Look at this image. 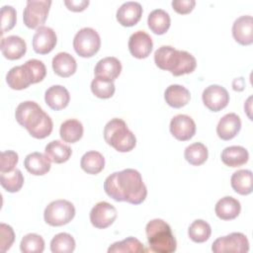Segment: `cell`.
Wrapping results in <instances>:
<instances>
[{"mask_svg":"<svg viewBox=\"0 0 253 253\" xmlns=\"http://www.w3.org/2000/svg\"><path fill=\"white\" fill-rule=\"evenodd\" d=\"M149 249L156 253H172L176 251L177 242L170 225L160 218L150 220L145 227Z\"/></svg>","mask_w":253,"mask_h":253,"instance_id":"cell-4","label":"cell"},{"mask_svg":"<svg viewBox=\"0 0 253 253\" xmlns=\"http://www.w3.org/2000/svg\"><path fill=\"white\" fill-rule=\"evenodd\" d=\"M252 183V172L247 169H241L234 172L230 178L232 189L240 195L251 194Z\"/></svg>","mask_w":253,"mask_h":253,"instance_id":"cell-30","label":"cell"},{"mask_svg":"<svg viewBox=\"0 0 253 253\" xmlns=\"http://www.w3.org/2000/svg\"><path fill=\"white\" fill-rule=\"evenodd\" d=\"M142 15V7L138 2L127 1L117 10V20L124 27H132L138 23Z\"/></svg>","mask_w":253,"mask_h":253,"instance_id":"cell-17","label":"cell"},{"mask_svg":"<svg viewBox=\"0 0 253 253\" xmlns=\"http://www.w3.org/2000/svg\"><path fill=\"white\" fill-rule=\"evenodd\" d=\"M57 42L55 32L45 26H42L37 29L33 37V48L37 53L46 54L50 52Z\"/></svg>","mask_w":253,"mask_h":253,"instance_id":"cell-14","label":"cell"},{"mask_svg":"<svg viewBox=\"0 0 253 253\" xmlns=\"http://www.w3.org/2000/svg\"><path fill=\"white\" fill-rule=\"evenodd\" d=\"M232 36L234 40L242 44L249 45L253 42V18L249 15L240 16L232 25Z\"/></svg>","mask_w":253,"mask_h":253,"instance_id":"cell-16","label":"cell"},{"mask_svg":"<svg viewBox=\"0 0 253 253\" xmlns=\"http://www.w3.org/2000/svg\"><path fill=\"white\" fill-rule=\"evenodd\" d=\"M232 86H233V89L236 90V91H242L244 89V79L242 77L240 78H236L233 80V83H232Z\"/></svg>","mask_w":253,"mask_h":253,"instance_id":"cell-45","label":"cell"},{"mask_svg":"<svg viewBox=\"0 0 253 253\" xmlns=\"http://www.w3.org/2000/svg\"><path fill=\"white\" fill-rule=\"evenodd\" d=\"M6 82L11 89L22 90L34 84V77L29 66L25 63L12 67L6 75Z\"/></svg>","mask_w":253,"mask_h":253,"instance_id":"cell-15","label":"cell"},{"mask_svg":"<svg viewBox=\"0 0 253 253\" xmlns=\"http://www.w3.org/2000/svg\"><path fill=\"white\" fill-rule=\"evenodd\" d=\"M185 159L194 166L204 164L209 156L207 146L202 142H195L186 147L184 151Z\"/></svg>","mask_w":253,"mask_h":253,"instance_id":"cell-33","label":"cell"},{"mask_svg":"<svg viewBox=\"0 0 253 253\" xmlns=\"http://www.w3.org/2000/svg\"><path fill=\"white\" fill-rule=\"evenodd\" d=\"M164 99L170 107L179 109L186 106L190 102L191 94L184 86L172 84L166 88L164 92Z\"/></svg>","mask_w":253,"mask_h":253,"instance_id":"cell-24","label":"cell"},{"mask_svg":"<svg viewBox=\"0 0 253 253\" xmlns=\"http://www.w3.org/2000/svg\"><path fill=\"white\" fill-rule=\"evenodd\" d=\"M51 1L28 0L23 12L24 24L30 29L40 28L47 19Z\"/></svg>","mask_w":253,"mask_h":253,"instance_id":"cell-8","label":"cell"},{"mask_svg":"<svg viewBox=\"0 0 253 253\" xmlns=\"http://www.w3.org/2000/svg\"><path fill=\"white\" fill-rule=\"evenodd\" d=\"M211 234V225L204 219H196L191 223L188 229V235L190 239L196 243H203L207 241Z\"/></svg>","mask_w":253,"mask_h":253,"instance_id":"cell-34","label":"cell"},{"mask_svg":"<svg viewBox=\"0 0 253 253\" xmlns=\"http://www.w3.org/2000/svg\"><path fill=\"white\" fill-rule=\"evenodd\" d=\"M122 71L121 61L114 56H108L100 59L95 66V76L114 81L119 77Z\"/></svg>","mask_w":253,"mask_h":253,"instance_id":"cell-21","label":"cell"},{"mask_svg":"<svg viewBox=\"0 0 253 253\" xmlns=\"http://www.w3.org/2000/svg\"><path fill=\"white\" fill-rule=\"evenodd\" d=\"M20 249L24 253H42L44 250V240L39 234L29 233L22 238Z\"/></svg>","mask_w":253,"mask_h":253,"instance_id":"cell-38","label":"cell"},{"mask_svg":"<svg viewBox=\"0 0 253 253\" xmlns=\"http://www.w3.org/2000/svg\"><path fill=\"white\" fill-rule=\"evenodd\" d=\"M75 208L66 200H55L49 203L43 212L44 221L51 226H61L73 219Z\"/></svg>","mask_w":253,"mask_h":253,"instance_id":"cell-6","label":"cell"},{"mask_svg":"<svg viewBox=\"0 0 253 253\" xmlns=\"http://www.w3.org/2000/svg\"><path fill=\"white\" fill-rule=\"evenodd\" d=\"M44 101L50 109L59 111L67 107L70 101V95L65 87L61 85H53L45 91Z\"/></svg>","mask_w":253,"mask_h":253,"instance_id":"cell-20","label":"cell"},{"mask_svg":"<svg viewBox=\"0 0 253 253\" xmlns=\"http://www.w3.org/2000/svg\"><path fill=\"white\" fill-rule=\"evenodd\" d=\"M105 141L119 152H128L136 144L135 135L128 129L126 122L115 118L109 121L104 127Z\"/></svg>","mask_w":253,"mask_h":253,"instance_id":"cell-5","label":"cell"},{"mask_svg":"<svg viewBox=\"0 0 253 253\" xmlns=\"http://www.w3.org/2000/svg\"><path fill=\"white\" fill-rule=\"evenodd\" d=\"M104 190L113 200L132 205L141 204L147 196V189L140 173L131 168L109 175L104 182Z\"/></svg>","mask_w":253,"mask_h":253,"instance_id":"cell-1","label":"cell"},{"mask_svg":"<svg viewBox=\"0 0 253 253\" xmlns=\"http://www.w3.org/2000/svg\"><path fill=\"white\" fill-rule=\"evenodd\" d=\"M17 21V13L15 8L5 5L1 8V35L14 28Z\"/></svg>","mask_w":253,"mask_h":253,"instance_id":"cell-39","label":"cell"},{"mask_svg":"<svg viewBox=\"0 0 253 253\" xmlns=\"http://www.w3.org/2000/svg\"><path fill=\"white\" fill-rule=\"evenodd\" d=\"M152 47V39L144 31H136L129 37L128 49L131 55L136 58H146L150 54Z\"/></svg>","mask_w":253,"mask_h":253,"instance_id":"cell-13","label":"cell"},{"mask_svg":"<svg viewBox=\"0 0 253 253\" xmlns=\"http://www.w3.org/2000/svg\"><path fill=\"white\" fill-rule=\"evenodd\" d=\"M202 99L209 110L212 112H219L227 106L229 102V95L224 87L212 84L203 91Z\"/></svg>","mask_w":253,"mask_h":253,"instance_id":"cell-10","label":"cell"},{"mask_svg":"<svg viewBox=\"0 0 253 253\" xmlns=\"http://www.w3.org/2000/svg\"><path fill=\"white\" fill-rule=\"evenodd\" d=\"M117 214V210L113 205L107 202H99L90 211V221L93 226L103 229L114 223Z\"/></svg>","mask_w":253,"mask_h":253,"instance_id":"cell-11","label":"cell"},{"mask_svg":"<svg viewBox=\"0 0 253 253\" xmlns=\"http://www.w3.org/2000/svg\"><path fill=\"white\" fill-rule=\"evenodd\" d=\"M170 132L178 140H189L196 133V124L187 115H177L170 122Z\"/></svg>","mask_w":253,"mask_h":253,"instance_id":"cell-12","label":"cell"},{"mask_svg":"<svg viewBox=\"0 0 253 253\" xmlns=\"http://www.w3.org/2000/svg\"><path fill=\"white\" fill-rule=\"evenodd\" d=\"M0 47L2 54L10 60L21 58L27 51L26 42L19 36L2 38Z\"/></svg>","mask_w":253,"mask_h":253,"instance_id":"cell-19","label":"cell"},{"mask_svg":"<svg viewBox=\"0 0 253 253\" xmlns=\"http://www.w3.org/2000/svg\"><path fill=\"white\" fill-rule=\"evenodd\" d=\"M80 166L86 173L95 175L104 169L105 158L100 152L91 150L82 156Z\"/></svg>","mask_w":253,"mask_h":253,"instance_id":"cell-31","label":"cell"},{"mask_svg":"<svg viewBox=\"0 0 253 253\" xmlns=\"http://www.w3.org/2000/svg\"><path fill=\"white\" fill-rule=\"evenodd\" d=\"M115 90L114 81L109 79L96 76L91 82V91L98 98L109 99L114 95Z\"/></svg>","mask_w":253,"mask_h":253,"instance_id":"cell-37","label":"cell"},{"mask_svg":"<svg viewBox=\"0 0 253 253\" xmlns=\"http://www.w3.org/2000/svg\"><path fill=\"white\" fill-rule=\"evenodd\" d=\"M72 150L67 145L60 140H52L46 144L44 149V154L53 163H64L71 156Z\"/></svg>","mask_w":253,"mask_h":253,"instance_id":"cell-27","label":"cell"},{"mask_svg":"<svg viewBox=\"0 0 253 253\" xmlns=\"http://www.w3.org/2000/svg\"><path fill=\"white\" fill-rule=\"evenodd\" d=\"M75 249L74 238L66 232H60L53 236L50 241V250L52 253H71Z\"/></svg>","mask_w":253,"mask_h":253,"instance_id":"cell-36","label":"cell"},{"mask_svg":"<svg viewBox=\"0 0 253 253\" xmlns=\"http://www.w3.org/2000/svg\"><path fill=\"white\" fill-rule=\"evenodd\" d=\"M156 66L162 70H168L174 76H180L193 72L197 66L194 55L185 50H179L170 45H162L154 52Z\"/></svg>","mask_w":253,"mask_h":253,"instance_id":"cell-3","label":"cell"},{"mask_svg":"<svg viewBox=\"0 0 253 253\" xmlns=\"http://www.w3.org/2000/svg\"><path fill=\"white\" fill-rule=\"evenodd\" d=\"M211 250L215 253H246L249 251V241L243 233L232 232L215 239L211 245Z\"/></svg>","mask_w":253,"mask_h":253,"instance_id":"cell-9","label":"cell"},{"mask_svg":"<svg viewBox=\"0 0 253 253\" xmlns=\"http://www.w3.org/2000/svg\"><path fill=\"white\" fill-rule=\"evenodd\" d=\"M25 63L29 66L33 74L34 84L42 81V79L45 77V74H46V68L43 62L39 59H30Z\"/></svg>","mask_w":253,"mask_h":253,"instance_id":"cell-42","label":"cell"},{"mask_svg":"<svg viewBox=\"0 0 253 253\" xmlns=\"http://www.w3.org/2000/svg\"><path fill=\"white\" fill-rule=\"evenodd\" d=\"M49 158L41 152H32L24 160V166L27 171L35 176H42L50 170Z\"/></svg>","mask_w":253,"mask_h":253,"instance_id":"cell-23","label":"cell"},{"mask_svg":"<svg viewBox=\"0 0 253 253\" xmlns=\"http://www.w3.org/2000/svg\"><path fill=\"white\" fill-rule=\"evenodd\" d=\"M214 211L216 216L222 220L234 219L241 211V205L238 200L226 196L217 201L214 207Z\"/></svg>","mask_w":253,"mask_h":253,"instance_id":"cell-22","label":"cell"},{"mask_svg":"<svg viewBox=\"0 0 253 253\" xmlns=\"http://www.w3.org/2000/svg\"><path fill=\"white\" fill-rule=\"evenodd\" d=\"M19 161L18 154L13 150H6L1 153V166L0 171L1 173L10 172L13 169H15V166L17 165Z\"/></svg>","mask_w":253,"mask_h":253,"instance_id":"cell-41","label":"cell"},{"mask_svg":"<svg viewBox=\"0 0 253 253\" xmlns=\"http://www.w3.org/2000/svg\"><path fill=\"white\" fill-rule=\"evenodd\" d=\"M15 118L18 124L24 126L35 138L42 139L52 131V120L34 101L20 103L16 108Z\"/></svg>","mask_w":253,"mask_h":253,"instance_id":"cell-2","label":"cell"},{"mask_svg":"<svg viewBox=\"0 0 253 253\" xmlns=\"http://www.w3.org/2000/svg\"><path fill=\"white\" fill-rule=\"evenodd\" d=\"M241 128V120L235 113L224 115L218 122L216 133L222 140L232 139L237 135Z\"/></svg>","mask_w":253,"mask_h":253,"instance_id":"cell-18","label":"cell"},{"mask_svg":"<svg viewBox=\"0 0 253 253\" xmlns=\"http://www.w3.org/2000/svg\"><path fill=\"white\" fill-rule=\"evenodd\" d=\"M249 153L246 148L239 145L225 147L221 152V161L229 167H239L247 163Z\"/></svg>","mask_w":253,"mask_h":253,"instance_id":"cell-26","label":"cell"},{"mask_svg":"<svg viewBox=\"0 0 253 253\" xmlns=\"http://www.w3.org/2000/svg\"><path fill=\"white\" fill-rule=\"evenodd\" d=\"M65 6L73 11V12H81L87 8L89 5L88 0H65L64 1Z\"/></svg>","mask_w":253,"mask_h":253,"instance_id":"cell-44","label":"cell"},{"mask_svg":"<svg viewBox=\"0 0 253 253\" xmlns=\"http://www.w3.org/2000/svg\"><path fill=\"white\" fill-rule=\"evenodd\" d=\"M101 46V39L96 30L82 28L73 39V47L81 57H91L98 52Z\"/></svg>","mask_w":253,"mask_h":253,"instance_id":"cell-7","label":"cell"},{"mask_svg":"<svg viewBox=\"0 0 253 253\" xmlns=\"http://www.w3.org/2000/svg\"><path fill=\"white\" fill-rule=\"evenodd\" d=\"M15 240V233L13 228L6 224H0V249L2 252H6L12 246Z\"/></svg>","mask_w":253,"mask_h":253,"instance_id":"cell-40","label":"cell"},{"mask_svg":"<svg viewBox=\"0 0 253 253\" xmlns=\"http://www.w3.org/2000/svg\"><path fill=\"white\" fill-rule=\"evenodd\" d=\"M83 125L75 119H69L63 122L59 128V134L63 141L74 143L78 141L83 135Z\"/></svg>","mask_w":253,"mask_h":253,"instance_id":"cell-29","label":"cell"},{"mask_svg":"<svg viewBox=\"0 0 253 253\" xmlns=\"http://www.w3.org/2000/svg\"><path fill=\"white\" fill-rule=\"evenodd\" d=\"M1 186L9 193H16L21 190L24 184V176L19 169H13L10 172L1 173Z\"/></svg>","mask_w":253,"mask_h":253,"instance_id":"cell-35","label":"cell"},{"mask_svg":"<svg viewBox=\"0 0 253 253\" xmlns=\"http://www.w3.org/2000/svg\"><path fill=\"white\" fill-rule=\"evenodd\" d=\"M146 249L136 238L129 236L122 241L113 243L108 248V253H144Z\"/></svg>","mask_w":253,"mask_h":253,"instance_id":"cell-32","label":"cell"},{"mask_svg":"<svg viewBox=\"0 0 253 253\" xmlns=\"http://www.w3.org/2000/svg\"><path fill=\"white\" fill-rule=\"evenodd\" d=\"M53 71L60 77H69L73 75L77 68L75 58L68 52H58L52 58Z\"/></svg>","mask_w":253,"mask_h":253,"instance_id":"cell-25","label":"cell"},{"mask_svg":"<svg viewBox=\"0 0 253 253\" xmlns=\"http://www.w3.org/2000/svg\"><path fill=\"white\" fill-rule=\"evenodd\" d=\"M147 24L149 29L156 35L165 34L171 24L169 14L163 9H155L151 11L147 18Z\"/></svg>","mask_w":253,"mask_h":253,"instance_id":"cell-28","label":"cell"},{"mask_svg":"<svg viewBox=\"0 0 253 253\" xmlns=\"http://www.w3.org/2000/svg\"><path fill=\"white\" fill-rule=\"evenodd\" d=\"M173 9L179 14H188L193 11L196 1L195 0H173L172 1Z\"/></svg>","mask_w":253,"mask_h":253,"instance_id":"cell-43","label":"cell"}]
</instances>
